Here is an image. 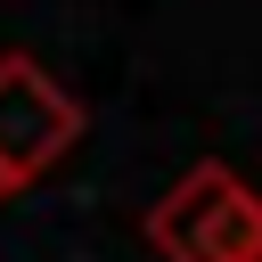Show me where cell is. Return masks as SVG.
I'll list each match as a JSON object with an SVG mask.
<instances>
[{
  "instance_id": "cell-2",
  "label": "cell",
  "mask_w": 262,
  "mask_h": 262,
  "mask_svg": "<svg viewBox=\"0 0 262 262\" xmlns=\"http://www.w3.org/2000/svg\"><path fill=\"white\" fill-rule=\"evenodd\" d=\"M82 139V98L57 90V74L25 49L0 57V180L33 188L66 147Z\"/></svg>"
},
{
  "instance_id": "cell-1",
  "label": "cell",
  "mask_w": 262,
  "mask_h": 262,
  "mask_svg": "<svg viewBox=\"0 0 262 262\" xmlns=\"http://www.w3.org/2000/svg\"><path fill=\"white\" fill-rule=\"evenodd\" d=\"M147 246L164 262H262V188L205 156L147 205Z\"/></svg>"
},
{
  "instance_id": "cell-3",
  "label": "cell",
  "mask_w": 262,
  "mask_h": 262,
  "mask_svg": "<svg viewBox=\"0 0 262 262\" xmlns=\"http://www.w3.org/2000/svg\"><path fill=\"white\" fill-rule=\"evenodd\" d=\"M8 196H16V188H8V180H0V205H8Z\"/></svg>"
}]
</instances>
